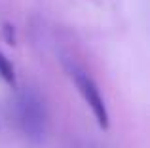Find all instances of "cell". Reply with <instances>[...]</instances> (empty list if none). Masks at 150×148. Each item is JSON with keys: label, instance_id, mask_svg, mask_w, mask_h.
I'll return each instance as SVG.
<instances>
[{"label": "cell", "instance_id": "6da1fadb", "mask_svg": "<svg viewBox=\"0 0 150 148\" xmlns=\"http://www.w3.org/2000/svg\"><path fill=\"white\" fill-rule=\"evenodd\" d=\"M19 125L29 139H42L46 131V108L42 99L34 91L27 89L19 95L17 101Z\"/></svg>", "mask_w": 150, "mask_h": 148}, {"label": "cell", "instance_id": "7a4b0ae2", "mask_svg": "<svg viewBox=\"0 0 150 148\" xmlns=\"http://www.w3.org/2000/svg\"><path fill=\"white\" fill-rule=\"evenodd\" d=\"M69 72H70V78L74 80V84H76L78 91L84 97V101L88 103V106L91 108L97 123H99L103 129H106V127H108V110H106V104H105V101H103L101 91H99V87H97V84L93 82V78L86 70H82L80 67H76V65H70Z\"/></svg>", "mask_w": 150, "mask_h": 148}, {"label": "cell", "instance_id": "3957f363", "mask_svg": "<svg viewBox=\"0 0 150 148\" xmlns=\"http://www.w3.org/2000/svg\"><path fill=\"white\" fill-rule=\"evenodd\" d=\"M0 78L8 82V84H13L15 82V72H13V67H11L10 59L0 51Z\"/></svg>", "mask_w": 150, "mask_h": 148}]
</instances>
